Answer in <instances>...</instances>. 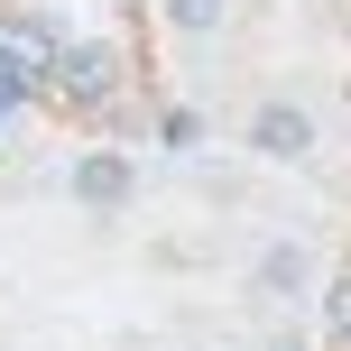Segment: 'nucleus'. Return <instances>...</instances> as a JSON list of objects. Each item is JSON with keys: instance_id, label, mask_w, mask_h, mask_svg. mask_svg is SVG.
Instances as JSON below:
<instances>
[{"instance_id": "nucleus-1", "label": "nucleus", "mask_w": 351, "mask_h": 351, "mask_svg": "<svg viewBox=\"0 0 351 351\" xmlns=\"http://www.w3.org/2000/svg\"><path fill=\"white\" fill-rule=\"evenodd\" d=\"M65 185H74V204H84V213H121L130 194H139V167H130V148H84Z\"/></svg>"}, {"instance_id": "nucleus-2", "label": "nucleus", "mask_w": 351, "mask_h": 351, "mask_svg": "<svg viewBox=\"0 0 351 351\" xmlns=\"http://www.w3.org/2000/svg\"><path fill=\"white\" fill-rule=\"evenodd\" d=\"M250 148H259V158H278V167H296V158H315V111L305 102H259L250 111Z\"/></svg>"}, {"instance_id": "nucleus-3", "label": "nucleus", "mask_w": 351, "mask_h": 351, "mask_svg": "<svg viewBox=\"0 0 351 351\" xmlns=\"http://www.w3.org/2000/svg\"><path fill=\"white\" fill-rule=\"evenodd\" d=\"M305 278H315V259H305L296 241H268V250H259V268H250V287H259L268 305H296V296H305Z\"/></svg>"}, {"instance_id": "nucleus-4", "label": "nucleus", "mask_w": 351, "mask_h": 351, "mask_svg": "<svg viewBox=\"0 0 351 351\" xmlns=\"http://www.w3.org/2000/svg\"><path fill=\"white\" fill-rule=\"evenodd\" d=\"M56 74H65L74 102H102V93L121 84V56H111V47H65V56H56Z\"/></svg>"}, {"instance_id": "nucleus-5", "label": "nucleus", "mask_w": 351, "mask_h": 351, "mask_svg": "<svg viewBox=\"0 0 351 351\" xmlns=\"http://www.w3.org/2000/svg\"><path fill=\"white\" fill-rule=\"evenodd\" d=\"M37 74H47V56H37V47H0V102H28Z\"/></svg>"}, {"instance_id": "nucleus-6", "label": "nucleus", "mask_w": 351, "mask_h": 351, "mask_svg": "<svg viewBox=\"0 0 351 351\" xmlns=\"http://www.w3.org/2000/svg\"><path fill=\"white\" fill-rule=\"evenodd\" d=\"M158 10H167V28H185V37H213L231 0H158Z\"/></svg>"}, {"instance_id": "nucleus-7", "label": "nucleus", "mask_w": 351, "mask_h": 351, "mask_svg": "<svg viewBox=\"0 0 351 351\" xmlns=\"http://www.w3.org/2000/svg\"><path fill=\"white\" fill-rule=\"evenodd\" d=\"M324 324H333V333H351V278L333 287V305H324Z\"/></svg>"}, {"instance_id": "nucleus-8", "label": "nucleus", "mask_w": 351, "mask_h": 351, "mask_svg": "<svg viewBox=\"0 0 351 351\" xmlns=\"http://www.w3.org/2000/svg\"><path fill=\"white\" fill-rule=\"evenodd\" d=\"M268 351H305V333H268Z\"/></svg>"}]
</instances>
